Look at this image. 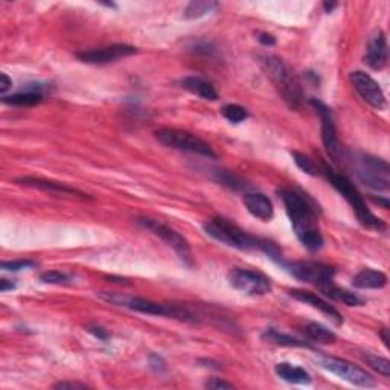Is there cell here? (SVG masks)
I'll list each match as a JSON object with an SVG mask.
<instances>
[{"instance_id":"obj_1","label":"cell","mask_w":390,"mask_h":390,"mask_svg":"<svg viewBox=\"0 0 390 390\" xmlns=\"http://www.w3.org/2000/svg\"><path fill=\"white\" fill-rule=\"evenodd\" d=\"M278 195L284 203L285 212L290 218L293 230L300 244L310 252L321 251L325 241L319 229L321 209L317 203L307 192L298 188H280Z\"/></svg>"},{"instance_id":"obj_2","label":"cell","mask_w":390,"mask_h":390,"mask_svg":"<svg viewBox=\"0 0 390 390\" xmlns=\"http://www.w3.org/2000/svg\"><path fill=\"white\" fill-rule=\"evenodd\" d=\"M319 169H321V173L328 178V182L331 183L332 188L349 203L350 207H353V210L357 215V220L360 221L364 228L378 230V232L386 230V223L381 220V218H378L377 215H373L371 212V209L368 207V205H366L363 195L358 192L354 183L350 182L346 176L335 173L334 169L325 165V163L322 165V168H319Z\"/></svg>"},{"instance_id":"obj_3","label":"cell","mask_w":390,"mask_h":390,"mask_svg":"<svg viewBox=\"0 0 390 390\" xmlns=\"http://www.w3.org/2000/svg\"><path fill=\"white\" fill-rule=\"evenodd\" d=\"M261 65L265 75L275 85L278 93L285 101V104L296 110L299 108L303 99V92L299 78L294 75L293 69L282 58L276 56H265L261 58Z\"/></svg>"},{"instance_id":"obj_4","label":"cell","mask_w":390,"mask_h":390,"mask_svg":"<svg viewBox=\"0 0 390 390\" xmlns=\"http://www.w3.org/2000/svg\"><path fill=\"white\" fill-rule=\"evenodd\" d=\"M99 298L104 299L108 303H113L116 307H122L136 313H142L148 316H160V317H171V319H178L183 322H197L195 317L189 310L178 305H168V303H160L154 302L150 299L144 298H136V296H126V294H118V293H99Z\"/></svg>"},{"instance_id":"obj_5","label":"cell","mask_w":390,"mask_h":390,"mask_svg":"<svg viewBox=\"0 0 390 390\" xmlns=\"http://www.w3.org/2000/svg\"><path fill=\"white\" fill-rule=\"evenodd\" d=\"M203 229L210 238L229 247L238 248V251H262L265 243V239L251 235L244 229H241L238 224L223 217H214L212 220L203 224Z\"/></svg>"},{"instance_id":"obj_6","label":"cell","mask_w":390,"mask_h":390,"mask_svg":"<svg viewBox=\"0 0 390 390\" xmlns=\"http://www.w3.org/2000/svg\"><path fill=\"white\" fill-rule=\"evenodd\" d=\"M345 159L350 160L354 174L363 185L378 192L389 191L390 167L386 160L380 158H373V155L364 153L349 154V158L345 155Z\"/></svg>"},{"instance_id":"obj_7","label":"cell","mask_w":390,"mask_h":390,"mask_svg":"<svg viewBox=\"0 0 390 390\" xmlns=\"http://www.w3.org/2000/svg\"><path fill=\"white\" fill-rule=\"evenodd\" d=\"M288 275L311 285L322 288L334 284L335 271L332 267L316 261H285L284 258L278 262Z\"/></svg>"},{"instance_id":"obj_8","label":"cell","mask_w":390,"mask_h":390,"mask_svg":"<svg viewBox=\"0 0 390 390\" xmlns=\"http://www.w3.org/2000/svg\"><path fill=\"white\" fill-rule=\"evenodd\" d=\"M154 136L162 145L173 148V150L200 154L209 159L217 158L212 146H210L207 142H205L203 139L192 135V133H189V131L177 130V128H160L154 133Z\"/></svg>"},{"instance_id":"obj_9","label":"cell","mask_w":390,"mask_h":390,"mask_svg":"<svg viewBox=\"0 0 390 390\" xmlns=\"http://www.w3.org/2000/svg\"><path fill=\"white\" fill-rule=\"evenodd\" d=\"M136 221L139 226H142L144 229L151 232L153 235L162 239L168 247L173 248L178 258L183 261V264L188 265V267H191V265L194 264L192 251H191L188 239H186L183 235H180V233H178L176 229L169 228L168 224L162 223L159 220H154V218L144 217V218H137Z\"/></svg>"},{"instance_id":"obj_10","label":"cell","mask_w":390,"mask_h":390,"mask_svg":"<svg viewBox=\"0 0 390 390\" xmlns=\"http://www.w3.org/2000/svg\"><path fill=\"white\" fill-rule=\"evenodd\" d=\"M321 364L322 368L334 373L335 377L341 378L343 381H348L349 384H354L358 387H375L377 381L369 372L362 369L360 366L350 363L345 358H337V357H321Z\"/></svg>"},{"instance_id":"obj_11","label":"cell","mask_w":390,"mask_h":390,"mask_svg":"<svg viewBox=\"0 0 390 390\" xmlns=\"http://www.w3.org/2000/svg\"><path fill=\"white\" fill-rule=\"evenodd\" d=\"M229 284L235 290L244 293L247 296H265L271 293V280L264 273L247 270V269H235L229 271L228 275Z\"/></svg>"},{"instance_id":"obj_12","label":"cell","mask_w":390,"mask_h":390,"mask_svg":"<svg viewBox=\"0 0 390 390\" xmlns=\"http://www.w3.org/2000/svg\"><path fill=\"white\" fill-rule=\"evenodd\" d=\"M310 103L316 108L319 116H321L322 142H323V146H325L328 155H330L334 162H341L343 159H345V153H343V148H341V144L337 136V128H335L334 115L331 112V108L314 98L311 99Z\"/></svg>"},{"instance_id":"obj_13","label":"cell","mask_w":390,"mask_h":390,"mask_svg":"<svg viewBox=\"0 0 390 390\" xmlns=\"http://www.w3.org/2000/svg\"><path fill=\"white\" fill-rule=\"evenodd\" d=\"M349 80L358 95L375 110H384L387 107V99L383 89L369 74L363 72V70H355V72L350 74Z\"/></svg>"},{"instance_id":"obj_14","label":"cell","mask_w":390,"mask_h":390,"mask_svg":"<svg viewBox=\"0 0 390 390\" xmlns=\"http://www.w3.org/2000/svg\"><path fill=\"white\" fill-rule=\"evenodd\" d=\"M137 53V48L130 44H112L107 48H99V49H92V51H84L76 53V57L80 58L83 63L87 65H108L115 63V61L127 58Z\"/></svg>"},{"instance_id":"obj_15","label":"cell","mask_w":390,"mask_h":390,"mask_svg":"<svg viewBox=\"0 0 390 390\" xmlns=\"http://www.w3.org/2000/svg\"><path fill=\"white\" fill-rule=\"evenodd\" d=\"M387 60H389L387 38L383 31H378V33L371 38L368 49H366L364 63L373 70H383L387 66Z\"/></svg>"},{"instance_id":"obj_16","label":"cell","mask_w":390,"mask_h":390,"mask_svg":"<svg viewBox=\"0 0 390 390\" xmlns=\"http://www.w3.org/2000/svg\"><path fill=\"white\" fill-rule=\"evenodd\" d=\"M290 296H291V298H294L296 300L305 303V305H310V307L319 310L328 319H331V321L335 325L343 323V317H341L339 311L335 310L330 302H326L325 299H322L321 296H317L316 293L307 291V290H290Z\"/></svg>"},{"instance_id":"obj_17","label":"cell","mask_w":390,"mask_h":390,"mask_svg":"<svg viewBox=\"0 0 390 390\" xmlns=\"http://www.w3.org/2000/svg\"><path fill=\"white\" fill-rule=\"evenodd\" d=\"M246 209L261 221H270L275 215L271 200L262 192H247L243 197Z\"/></svg>"},{"instance_id":"obj_18","label":"cell","mask_w":390,"mask_h":390,"mask_svg":"<svg viewBox=\"0 0 390 390\" xmlns=\"http://www.w3.org/2000/svg\"><path fill=\"white\" fill-rule=\"evenodd\" d=\"M15 183L28 186V188H35L42 191H51V192H58V194H69V195H78L81 198H90L87 194H84L81 191H78L75 188H70V186L53 182V180H44V178H37V177H20L15 180Z\"/></svg>"},{"instance_id":"obj_19","label":"cell","mask_w":390,"mask_h":390,"mask_svg":"<svg viewBox=\"0 0 390 390\" xmlns=\"http://www.w3.org/2000/svg\"><path fill=\"white\" fill-rule=\"evenodd\" d=\"M44 98L43 87L40 84H33L28 85L25 90H22L15 95L11 96H3L2 103L6 105H14V107H33L40 104Z\"/></svg>"},{"instance_id":"obj_20","label":"cell","mask_w":390,"mask_h":390,"mask_svg":"<svg viewBox=\"0 0 390 390\" xmlns=\"http://www.w3.org/2000/svg\"><path fill=\"white\" fill-rule=\"evenodd\" d=\"M180 85L185 90H188L189 93H192V95L198 96L201 99H206V101L218 99V93L214 85L201 76H197V75L185 76L180 81Z\"/></svg>"},{"instance_id":"obj_21","label":"cell","mask_w":390,"mask_h":390,"mask_svg":"<svg viewBox=\"0 0 390 390\" xmlns=\"http://www.w3.org/2000/svg\"><path fill=\"white\" fill-rule=\"evenodd\" d=\"M275 372L280 380H284L290 384L308 386L313 383V378H311V375L305 369L291 363H278L275 366Z\"/></svg>"},{"instance_id":"obj_22","label":"cell","mask_w":390,"mask_h":390,"mask_svg":"<svg viewBox=\"0 0 390 390\" xmlns=\"http://www.w3.org/2000/svg\"><path fill=\"white\" fill-rule=\"evenodd\" d=\"M353 285L360 290H381L387 285V276L383 271L364 269L360 273H357Z\"/></svg>"},{"instance_id":"obj_23","label":"cell","mask_w":390,"mask_h":390,"mask_svg":"<svg viewBox=\"0 0 390 390\" xmlns=\"http://www.w3.org/2000/svg\"><path fill=\"white\" fill-rule=\"evenodd\" d=\"M262 340L273 343V345H278V346H288V348H311L310 343L307 341H302L299 339L293 337V335H288L285 332H280L275 328H267L262 332Z\"/></svg>"},{"instance_id":"obj_24","label":"cell","mask_w":390,"mask_h":390,"mask_svg":"<svg viewBox=\"0 0 390 390\" xmlns=\"http://www.w3.org/2000/svg\"><path fill=\"white\" fill-rule=\"evenodd\" d=\"M218 8H220V3L212 2V0H195V2L188 3V6L185 8L183 15H185V19H188V20L201 19L207 14L215 12Z\"/></svg>"},{"instance_id":"obj_25","label":"cell","mask_w":390,"mask_h":390,"mask_svg":"<svg viewBox=\"0 0 390 390\" xmlns=\"http://www.w3.org/2000/svg\"><path fill=\"white\" fill-rule=\"evenodd\" d=\"M322 293H323L325 296H328V298L334 299V300L343 302V303H345V305H348V307H362L363 303H364L363 299L358 298V296H357L355 293H350V291H348V290H343V288L335 287L334 284L322 288Z\"/></svg>"},{"instance_id":"obj_26","label":"cell","mask_w":390,"mask_h":390,"mask_svg":"<svg viewBox=\"0 0 390 390\" xmlns=\"http://www.w3.org/2000/svg\"><path fill=\"white\" fill-rule=\"evenodd\" d=\"M305 334L307 337L314 341L319 343V345H331L335 340H337V335H335L331 330H328L326 326H323L322 323H308L305 326Z\"/></svg>"},{"instance_id":"obj_27","label":"cell","mask_w":390,"mask_h":390,"mask_svg":"<svg viewBox=\"0 0 390 390\" xmlns=\"http://www.w3.org/2000/svg\"><path fill=\"white\" fill-rule=\"evenodd\" d=\"M214 178H215L218 183H221L223 186H228L229 189H233V191H238V189H244L246 188V182L241 180L238 176L230 173V171L215 169L214 171Z\"/></svg>"},{"instance_id":"obj_28","label":"cell","mask_w":390,"mask_h":390,"mask_svg":"<svg viewBox=\"0 0 390 390\" xmlns=\"http://www.w3.org/2000/svg\"><path fill=\"white\" fill-rule=\"evenodd\" d=\"M291 158H293L296 165H298V168H300L305 174L313 176V177L321 174V169H319L317 163H314L313 159H310L308 155H305L303 153H299V151H293Z\"/></svg>"},{"instance_id":"obj_29","label":"cell","mask_w":390,"mask_h":390,"mask_svg":"<svg viewBox=\"0 0 390 390\" xmlns=\"http://www.w3.org/2000/svg\"><path fill=\"white\" fill-rule=\"evenodd\" d=\"M221 115L224 119H228L232 124L244 122L248 118V113L244 107L238 104H228L221 108Z\"/></svg>"},{"instance_id":"obj_30","label":"cell","mask_w":390,"mask_h":390,"mask_svg":"<svg viewBox=\"0 0 390 390\" xmlns=\"http://www.w3.org/2000/svg\"><path fill=\"white\" fill-rule=\"evenodd\" d=\"M363 360L368 363L373 371H377L383 377H386V378L390 377V362L387 360V358L373 355V354H369V353H364Z\"/></svg>"},{"instance_id":"obj_31","label":"cell","mask_w":390,"mask_h":390,"mask_svg":"<svg viewBox=\"0 0 390 390\" xmlns=\"http://www.w3.org/2000/svg\"><path fill=\"white\" fill-rule=\"evenodd\" d=\"M40 280L44 284H52V285H67L72 284V276L66 275L63 271L58 270H51V271H44L40 275Z\"/></svg>"},{"instance_id":"obj_32","label":"cell","mask_w":390,"mask_h":390,"mask_svg":"<svg viewBox=\"0 0 390 390\" xmlns=\"http://www.w3.org/2000/svg\"><path fill=\"white\" fill-rule=\"evenodd\" d=\"M35 262L31 260H22V261H3L2 262V270L5 271H20L26 269L35 267Z\"/></svg>"},{"instance_id":"obj_33","label":"cell","mask_w":390,"mask_h":390,"mask_svg":"<svg viewBox=\"0 0 390 390\" xmlns=\"http://www.w3.org/2000/svg\"><path fill=\"white\" fill-rule=\"evenodd\" d=\"M148 362H150V366H151V369L154 372H165L167 371V362L163 360V358L158 354H151L150 358H148Z\"/></svg>"},{"instance_id":"obj_34","label":"cell","mask_w":390,"mask_h":390,"mask_svg":"<svg viewBox=\"0 0 390 390\" xmlns=\"http://www.w3.org/2000/svg\"><path fill=\"white\" fill-rule=\"evenodd\" d=\"M207 389H215V390H228V389H233V384L232 383H228V381H224V380H220V378H212V380H209L207 383L205 384Z\"/></svg>"},{"instance_id":"obj_35","label":"cell","mask_w":390,"mask_h":390,"mask_svg":"<svg viewBox=\"0 0 390 390\" xmlns=\"http://www.w3.org/2000/svg\"><path fill=\"white\" fill-rule=\"evenodd\" d=\"M53 389H87V386L83 383H72V381H60L53 384Z\"/></svg>"},{"instance_id":"obj_36","label":"cell","mask_w":390,"mask_h":390,"mask_svg":"<svg viewBox=\"0 0 390 390\" xmlns=\"http://www.w3.org/2000/svg\"><path fill=\"white\" fill-rule=\"evenodd\" d=\"M12 81L8 78L6 74H0V93L5 95V93L11 89Z\"/></svg>"},{"instance_id":"obj_37","label":"cell","mask_w":390,"mask_h":390,"mask_svg":"<svg viewBox=\"0 0 390 390\" xmlns=\"http://www.w3.org/2000/svg\"><path fill=\"white\" fill-rule=\"evenodd\" d=\"M258 40L264 46H275L276 44V38L269 33H261L260 37H258Z\"/></svg>"},{"instance_id":"obj_38","label":"cell","mask_w":390,"mask_h":390,"mask_svg":"<svg viewBox=\"0 0 390 390\" xmlns=\"http://www.w3.org/2000/svg\"><path fill=\"white\" fill-rule=\"evenodd\" d=\"M89 331L95 335V337H98V339H101V340H107L108 337H110V335H108V332H105L103 328H98V326H92V328H89Z\"/></svg>"},{"instance_id":"obj_39","label":"cell","mask_w":390,"mask_h":390,"mask_svg":"<svg viewBox=\"0 0 390 390\" xmlns=\"http://www.w3.org/2000/svg\"><path fill=\"white\" fill-rule=\"evenodd\" d=\"M14 288H15V284L12 282V280H10V279L0 280V291H2V293L14 290Z\"/></svg>"},{"instance_id":"obj_40","label":"cell","mask_w":390,"mask_h":390,"mask_svg":"<svg viewBox=\"0 0 390 390\" xmlns=\"http://www.w3.org/2000/svg\"><path fill=\"white\" fill-rule=\"evenodd\" d=\"M323 8H325V11H326V12H332V10H335V8H337V3H334V2H325V3H323Z\"/></svg>"},{"instance_id":"obj_41","label":"cell","mask_w":390,"mask_h":390,"mask_svg":"<svg viewBox=\"0 0 390 390\" xmlns=\"http://www.w3.org/2000/svg\"><path fill=\"white\" fill-rule=\"evenodd\" d=\"M381 335V339H383V343L386 345V348H389V337H387V330H383L380 332Z\"/></svg>"}]
</instances>
